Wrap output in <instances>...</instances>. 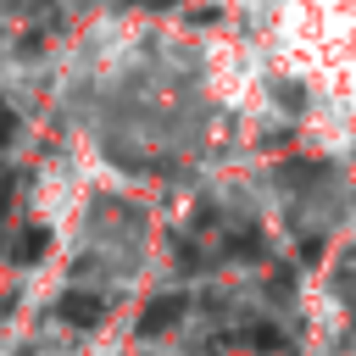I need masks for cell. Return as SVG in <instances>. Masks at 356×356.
Instances as JSON below:
<instances>
[{"instance_id":"obj_2","label":"cell","mask_w":356,"mask_h":356,"mask_svg":"<svg viewBox=\"0 0 356 356\" xmlns=\"http://www.w3.org/2000/svg\"><path fill=\"white\" fill-rule=\"evenodd\" d=\"M178 312H184V300H178V295L150 300V306H145V317H139V334H161V328H172V323H178Z\"/></svg>"},{"instance_id":"obj_4","label":"cell","mask_w":356,"mask_h":356,"mask_svg":"<svg viewBox=\"0 0 356 356\" xmlns=\"http://www.w3.org/2000/svg\"><path fill=\"white\" fill-rule=\"evenodd\" d=\"M245 339H250V345H261V350H278V345H284V334H278V328H267V323H261V328H250Z\"/></svg>"},{"instance_id":"obj_1","label":"cell","mask_w":356,"mask_h":356,"mask_svg":"<svg viewBox=\"0 0 356 356\" xmlns=\"http://www.w3.org/2000/svg\"><path fill=\"white\" fill-rule=\"evenodd\" d=\"M56 312L72 323V328H95L100 317H106V306H100V295H83V289H67L61 300H56Z\"/></svg>"},{"instance_id":"obj_3","label":"cell","mask_w":356,"mask_h":356,"mask_svg":"<svg viewBox=\"0 0 356 356\" xmlns=\"http://www.w3.org/2000/svg\"><path fill=\"white\" fill-rule=\"evenodd\" d=\"M39 250H44V228H33L28 239H17V261H33Z\"/></svg>"},{"instance_id":"obj_5","label":"cell","mask_w":356,"mask_h":356,"mask_svg":"<svg viewBox=\"0 0 356 356\" xmlns=\"http://www.w3.org/2000/svg\"><path fill=\"white\" fill-rule=\"evenodd\" d=\"M11 134H17V117H11V106H6V100H0V145H6V139H11Z\"/></svg>"}]
</instances>
